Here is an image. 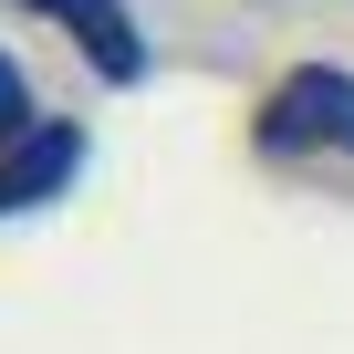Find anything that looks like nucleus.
Returning a JSON list of instances; mask_svg holds the SVG:
<instances>
[{"instance_id": "4", "label": "nucleus", "mask_w": 354, "mask_h": 354, "mask_svg": "<svg viewBox=\"0 0 354 354\" xmlns=\"http://www.w3.org/2000/svg\"><path fill=\"white\" fill-rule=\"evenodd\" d=\"M42 125H53V115L32 104V73L0 53V146H21V136H42Z\"/></svg>"}, {"instance_id": "3", "label": "nucleus", "mask_w": 354, "mask_h": 354, "mask_svg": "<svg viewBox=\"0 0 354 354\" xmlns=\"http://www.w3.org/2000/svg\"><path fill=\"white\" fill-rule=\"evenodd\" d=\"M21 11H42L53 32H73L84 42V63L125 94V84H146V32H136V11L125 0H21Z\"/></svg>"}, {"instance_id": "1", "label": "nucleus", "mask_w": 354, "mask_h": 354, "mask_svg": "<svg viewBox=\"0 0 354 354\" xmlns=\"http://www.w3.org/2000/svg\"><path fill=\"white\" fill-rule=\"evenodd\" d=\"M261 146L271 156H302V146H333L354 156V73L344 63H302L261 94Z\"/></svg>"}, {"instance_id": "2", "label": "nucleus", "mask_w": 354, "mask_h": 354, "mask_svg": "<svg viewBox=\"0 0 354 354\" xmlns=\"http://www.w3.org/2000/svg\"><path fill=\"white\" fill-rule=\"evenodd\" d=\"M84 156H94V136L84 125H42V136H21V146H0V219H21V209H53L73 177H84Z\"/></svg>"}]
</instances>
